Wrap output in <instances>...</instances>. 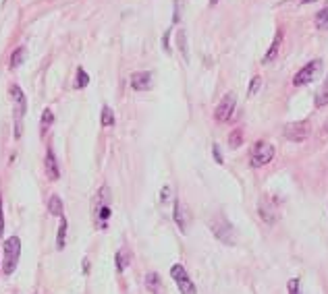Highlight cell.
<instances>
[{"mask_svg":"<svg viewBox=\"0 0 328 294\" xmlns=\"http://www.w3.org/2000/svg\"><path fill=\"white\" fill-rule=\"evenodd\" d=\"M11 98H13V104H15V137L19 139L21 133H23V116H25V110H27V100H25V94L21 92L19 85H11Z\"/></svg>","mask_w":328,"mask_h":294,"instance_id":"1","label":"cell"},{"mask_svg":"<svg viewBox=\"0 0 328 294\" xmlns=\"http://www.w3.org/2000/svg\"><path fill=\"white\" fill-rule=\"evenodd\" d=\"M210 230H212V234L221 240V242H225V244H235V228L231 226V222L223 216V214H218V216H214L212 220H210Z\"/></svg>","mask_w":328,"mask_h":294,"instance_id":"2","label":"cell"},{"mask_svg":"<svg viewBox=\"0 0 328 294\" xmlns=\"http://www.w3.org/2000/svg\"><path fill=\"white\" fill-rule=\"evenodd\" d=\"M274 160V145L268 141H258L251 147V166L253 168H262Z\"/></svg>","mask_w":328,"mask_h":294,"instance_id":"3","label":"cell"},{"mask_svg":"<svg viewBox=\"0 0 328 294\" xmlns=\"http://www.w3.org/2000/svg\"><path fill=\"white\" fill-rule=\"evenodd\" d=\"M19 255H21V240L17 236H11L5 242V274L11 276L17 269L19 263Z\"/></svg>","mask_w":328,"mask_h":294,"instance_id":"4","label":"cell"},{"mask_svg":"<svg viewBox=\"0 0 328 294\" xmlns=\"http://www.w3.org/2000/svg\"><path fill=\"white\" fill-rule=\"evenodd\" d=\"M320 73H322V60H320V58H316V60H312V62L305 64L303 69L295 75L293 85H295V87H303V85H308V83L316 81V79L320 77Z\"/></svg>","mask_w":328,"mask_h":294,"instance_id":"5","label":"cell"},{"mask_svg":"<svg viewBox=\"0 0 328 294\" xmlns=\"http://www.w3.org/2000/svg\"><path fill=\"white\" fill-rule=\"evenodd\" d=\"M285 137L289 139V141H293V143H301V141H305L310 137V133H312V129H310V120H295V122H289V124H285Z\"/></svg>","mask_w":328,"mask_h":294,"instance_id":"6","label":"cell"},{"mask_svg":"<svg viewBox=\"0 0 328 294\" xmlns=\"http://www.w3.org/2000/svg\"><path fill=\"white\" fill-rule=\"evenodd\" d=\"M170 276H172L174 282H177L181 294H195V292H198L195 284H193L191 278L187 276V269H185L181 263H174V265L170 267Z\"/></svg>","mask_w":328,"mask_h":294,"instance_id":"7","label":"cell"},{"mask_svg":"<svg viewBox=\"0 0 328 294\" xmlns=\"http://www.w3.org/2000/svg\"><path fill=\"white\" fill-rule=\"evenodd\" d=\"M235 106H237L235 94H227V96L221 100V104L216 106V110H214V118H216L218 122H227V120L233 116Z\"/></svg>","mask_w":328,"mask_h":294,"instance_id":"8","label":"cell"},{"mask_svg":"<svg viewBox=\"0 0 328 294\" xmlns=\"http://www.w3.org/2000/svg\"><path fill=\"white\" fill-rule=\"evenodd\" d=\"M129 85H131V89H135V92H148L152 87V73H148V71L133 73L129 77Z\"/></svg>","mask_w":328,"mask_h":294,"instance_id":"9","label":"cell"},{"mask_svg":"<svg viewBox=\"0 0 328 294\" xmlns=\"http://www.w3.org/2000/svg\"><path fill=\"white\" fill-rule=\"evenodd\" d=\"M174 222H177L179 230L181 232H187V224H189V209L183 205V203L177 199L174 201Z\"/></svg>","mask_w":328,"mask_h":294,"instance_id":"10","label":"cell"},{"mask_svg":"<svg viewBox=\"0 0 328 294\" xmlns=\"http://www.w3.org/2000/svg\"><path fill=\"white\" fill-rule=\"evenodd\" d=\"M280 44H282V29H278L276 31V35H274V39H272V44H270V48H268V52L264 54V60L262 62H272L276 56H278V50H280Z\"/></svg>","mask_w":328,"mask_h":294,"instance_id":"11","label":"cell"},{"mask_svg":"<svg viewBox=\"0 0 328 294\" xmlns=\"http://www.w3.org/2000/svg\"><path fill=\"white\" fill-rule=\"evenodd\" d=\"M46 172H48L50 180H58V176H60V170H58V164H56V157H54L52 149H48V153H46Z\"/></svg>","mask_w":328,"mask_h":294,"instance_id":"12","label":"cell"},{"mask_svg":"<svg viewBox=\"0 0 328 294\" xmlns=\"http://www.w3.org/2000/svg\"><path fill=\"white\" fill-rule=\"evenodd\" d=\"M145 286H148L150 292L162 294V280H160V276L156 274V271H150V274L145 276Z\"/></svg>","mask_w":328,"mask_h":294,"instance_id":"13","label":"cell"},{"mask_svg":"<svg viewBox=\"0 0 328 294\" xmlns=\"http://www.w3.org/2000/svg\"><path fill=\"white\" fill-rule=\"evenodd\" d=\"M62 201H60V197L58 195H52L50 199H48V212L52 214V216H56V218H62Z\"/></svg>","mask_w":328,"mask_h":294,"instance_id":"14","label":"cell"},{"mask_svg":"<svg viewBox=\"0 0 328 294\" xmlns=\"http://www.w3.org/2000/svg\"><path fill=\"white\" fill-rule=\"evenodd\" d=\"M260 216H262V220H264L266 224H274V222L278 220V216H276L274 207L266 205V203H262V205H260Z\"/></svg>","mask_w":328,"mask_h":294,"instance_id":"15","label":"cell"},{"mask_svg":"<svg viewBox=\"0 0 328 294\" xmlns=\"http://www.w3.org/2000/svg\"><path fill=\"white\" fill-rule=\"evenodd\" d=\"M67 230H69V224L67 220H60V226H58V236H56V248L58 251H62L64 248V240H67Z\"/></svg>","mask_w":328,"mask_h":294,"instance_id":"16","label":"cell"},{"mask_svg":"<svg viewBox=\"0 0 328 294\" xmlns=\"http://www.w3.org/2000/svg\"><path fill=\"white\" fill-rule=\"evenodd\" d=\"M316 27L318 29H328V3L322 7V11L316 13Z\"/></svg>","mask_w":328,"mask_h":294,"instance_id":"17","label":"cell"},{"mask_svg":"<svg viewBox=\"0 0 328 294\" xmlns=\"http://www.w3.org/2000/svg\"><path fill=\"white\" fill-rule=\"evenodd\" d=\"M25 54H27V50L21 46V48H17L13 54H11V69H17V66H21L23 64V60H25Z\"/></svg>","mask_w":328,"mask_h":294,"instance_id":"18","label":"cell"},{"mask_svg":"<svg viewBox=\"0 0 328 294\" xmlns=\"http://www.w3.org/2000/svg\"><path fill=\"white\" fill-rule=\"evenodd\" d=\"M316 106H328V75L324 79V85L320 87V92L316 94Z\"/></svg>","mask_w":328,"mask_h":294,"instance_id":"19","label":"cell"},{"mask_svg":"<svg viewBox=\"0 0 328 294\" xmlns=\"http://www.w3.org/2000/svg\"><path fill=\"white\" fill-rule=\"evenodd\" d=\"M177 44H179V50H181L185 62H187V60H189V52H187V33H185V29H179V33H177Z\"/></svg>","mask_w":328,"mask_h":294,"instance_id":"20","label":"cell"},{"mask_svg":"<svg viewBox=\"0 0 328 294\" xmlns=\"http://www.w3.org/2000/svg\"><path fill=\"white\" fill-rule=\"evenodd\" d=\"M115 112L108 108V106H104L102 108V127H115Z\"/></svg>","mask_w":328,"mask_h":294,"instance_id":"21","label":"cell"},{"mask_svg":"<svg viewBox=\"0 0 328 294\" xmlns=\"http://www.w3.org/2000/svg\"><path fill=\"white\" fill-rule=\"evenodd\" d=\"M241 143H243V133L239 131V129H235V131L229 135V145H231L233 149H237V147L241 145Z\"/></svg>","mask_w":328,"mask_h":294,"instance_id":"22","label":"cell"},{"mask_svg":"<svg viewBox=\"0 0 328 294\" xmlns=\"http://www.w3.org/2000/svg\"><path fill=\"white\" fill-rule=\"evenodd\" d=\"M129 261H131V259H129V253L125 251V248L117 253V269H119V271H125V267L129 265Z\"/></svg>","mask_w":328,"mask_h":294,"instance_id":"23","label":"cell"},{"mask_svg":"<svg viewBox=\"0 0 328 294\" xmlns=\"http://www.w3.org/2000/svg\"><path fill=\"white\" fill-rule=\"evenodd\" d=\"M87 83H90V77H87V73H85L83 69H79V71H77V81H75V87H77V89H81V87H85Z\"/></svg>","mask_w":328,"mask_h":294,"instance_id":"24","label":"cell"},{"mask_svg":"<svg viewBox=\"0 0 328 294\" xmlns=\"http://www.w3.org/2000/svg\"><path fill=\"white\" fill-rule=\"evenodd\" d=\"M54 120V114H52V110H44V114H42V131H46Z\"/></svg>","mask_w":328,"mask_h":294,"instance_id":"25","label":"cell"},{"mask_svg":"<svg viewBox=\"0 0 328 294\" xmlns=\"http://www.w3.org/2000/svg\"><path fill=\"white\" fill-rule=\"evenodd\" d=\"M260 85H262V79H260V77H253V79H251V83H249L247 94H249V96H256V94H258V89H260Z\"/></svg>","mask_w":328,"mask_h":294,"instance_id":"26","label":"cell"},{"mask_svg":"<svg viewBox=\"0 0 328 294\" xmlns=\"http://www.w3.org/2000/svg\"><path fill=\"white\" fill-rule=\"evenodd\" d=\"M287 288H289V294H301V292H299V280H297V278H293V280L287 284Z\"/></svg>","mask_w":328,"mask_h":294,"instance_id":"27","label":"cell"},{"mask_svg":"<svg viewBox=\"0 0 328 294\" xmlns=\"http://www.w3.org/2000/svg\"><path fill=\"white\" fill-rule=\"evenodd\" d=\"M214 157L218 164H223V155H221V149H218V145H214Z\"/></svg>","mask_w":328,"mask_h":294,"instance_id":"28","label":"cell"},{"mask_svg":"<svg viewBox=\"0 0 328 294\" xmlns=\"http://www.w3.org/2000/svg\"><path fill=\"white\" fill-rule=\"evenodd\" d=\"M5 232V216H3V205H0V236Z\"/></svg>","mask_w":328,"mask_h":294,"instance_id":"29","label":"cell"},{"mask_svg":"<svg viewBox=\"0 0 328 294\" xmlns=\"http://www.w3.org/2000/svg\"><path fill=\"white\" fill-rule=\"evenodd\" d=\"M301 5H310V3H314V0H299Z\"/></svg>","mask_w":328,"mask_h":294,"instance_id":"30","label":"cell"},{"mask_svg":"<svg viewBox=\"0 0 328 294\" xmlns=\"http://www.w3.org/2000/svg\"><path fill=\"white\" fill-rule=\"evenodd\" d=\"M218 5V0H210V7H216Z\"/></svg>","mask_w":328,"mask_h":294,"instance_id":"31","label":"cell"},{"mask_svg":"<svg viewBox=\"0 0 328 294\" xmlns=\"http://www.w3.org/2000/svg\"><path fill=\"white\" fill-rule=\"evenodd\" d=\"M324 127H326V133H328V120H326V124H324Z\"/></svg>","mask_w":328,"mask_h":294,"instance_id":"32","label":"cell"}]
</instances>
